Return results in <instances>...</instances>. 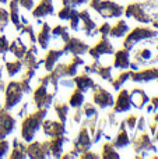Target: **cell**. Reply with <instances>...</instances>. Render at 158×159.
I'll list each match as a JSON object with an SVG mask.
<instances>
[{
	"instance_id": "obj_1",
	"label": "cell",
	"mask_w": 158,
	"mask_h": 159,
	"mask_svg": "<svg viewBox=\"0 0 158 159\" xmlns=\"http://www.w3.org/2000/svg\"><path fill=\"white\" fill-rule=\"evenodd\" d=\"M59 78L49 71L38 80V87L32 92V101L36 109H48L53 103L55 95L59 89Z\"/></svg>"
},
{
	"instance_id": "obj_2",
	"label": "cell",
	"mask_w": 158,
	"mask_h": 159,
	"mask_svg": "<svg viewBox=\"0 0 158 159\" xmlns=\"http://www.w3.org/2000/svg\"><path fill=\"white\" fill-rule=\"evenodd\" d=\"M132 50L133 61L139 66H153L158 63V36L139 42Z\"/></svg>"
},
{
	"instance_id": "obj_3",
	"label": "cell",
	"mask_w": 158,
	"mask_h": 159,
	"mask_svg": "<svg viewBox=\"0 0 158 159\" xmlns=\"http://www.w3.org/2000/svg\"><path fill=\"white\" fill-rule=\"evenodd\" d=\"M48 115V109H35V112L22 117L21 123V138L24 143H31L35 138L38 130H41L42 121Z\"/></svg>"
},
{
	"instance_id": "obj_4",
	"label": "cell",
	"mask_w": 158,
	"mask_h": 159,
	"mask_svg": "<svg viewBox=\"0 0 158 159\" xmlns=\"http://www.w3.org/2000/svg\"><path fill=\"white\" fill-rule=\"evenodd\" d=\"M88 7L105 20L120 18L125 16V7L114 0H88Z\"/></svg>"
},
{
	"instance_id": "obj_5",
	"label": "cell",
	"mask_w": 158,
	"mask_h": 159,
	"mask_svg": "<svg viewBox=\"0 0 158 159\" xmlns=\"http://www.w3.org/2000/svg\"><path fill=\"white\" fill-rule=\"evenodd\" d=\"M88 53L95 61H98L100 64H112L114 61V45L109 41V36H101V39L94 45L92 48L88 49Z\"/></svg>"
},
{
	"instance_id": "obj_6",
	"label": "cell",
	"mask_w": 158,
	"mask_h": 159,
	"mask_svg": "<svg viewBox=\"0 0 158 159\" xmlns=\"http://www.w3.org/2000/svg\"><path fill=\"white\" fill-rule=\"evenodd\" d=\"M158 36V31L156 28H150V27H136L132 31H129L128 35L125 36L123 41V48L128 50L133 49L134 45H137L139 42L146 41L150 38H156Z\"/></svg>"
},
{
	"instance_id": "obj_7",
	"label": "cell",
	"mask_w": 158,
	"mask_h": 159,
	"mask_svg": "<svg viewBox=\"0 0 158 159\" xmlns=\"http://www.w3.org/2000/svg\"><path fill=\"white\" fill-rule=\"evenodd\" d=\"M86 61L81 59V56H74L72 55V59L69 61H58V64L55 66V69L52 70V73L58 78L60 77H74L78 73V69L81 66H84Z\"/></svg>"
},
{
	"instance_id": "obj_8",
	"label": "cell",
	"mask_w": 158,
	"mask_h": 159,
	"mask_svg": "<svg viewBox=\"0 0 158 159\" xmlns=\"http://www.w3.org/2000/svg\"><path fill=\"white\" fill-rule=\"evenodd\" d=\"M24 96V89L21 87L20 81H10L6 85L4 91V103H3V109L11 110L22 101Z\"/></svg>"
},
{
	"instance_id": "obj_9",
	"label": "cell",
	"mask_w": 158,
	"mask_h": 159,
	"mask_svg": "<svg viewBox=\"0 0 158 159\" xmlns=\"http://www.w3.org/2000/svg\"><path fill=\"white\" fill-rule=\"evenodd\" d=\"M130 143L133 144L136 158H146L148 157L147 152H157V147L154 145V141L146 131L136 133Z\"/></svg>"
},
{
	"instance_id": "obj_10",
	"label": "cell",
	"mask_w": 158,
	"mask_h": 159,
	"mask_svg": "<svg viewBox=\"0 0 158 159\" xmlns=\"http://www.w3.org/2000/svg\"><path fill=\"white\" fill-rule=\"evenodd\" d=\"M125 16L128 18H133L136 21L142 22V24H151V18L148 16L147 10H146V6L143 2H134L130 3L128 7L125 8Z\"/></svg>"
},
{
	"instance_id": "obj_11",
	"label": "cell",
	"mask_w": 158,
	"mask_h": 159,
	"mask_svg": "<svg viewBox=\"0 0 158 159\" xmlns=\"http://www.w3.org/2000/svg\"><path fill=\"white\" fill-rule=\"evenodd\" d=\"M92 102L95 106L101 107V109H106V107L114 106L115 99L111 92H108L105 88L95 84V87L92 88Z\"/></svg>"
},
{
	"instance_id": "obj_12",
	"label": "cell",
	"mask_w": 158,
	"mask_h": 159,
	"mask_svg": "<svg viewBox=\"0 0 158 159\" xmlns=\"http://www.w3.org/2000/svg\"><path fill=\"white\" fill-rule=\"evenodd\" d=\"M27 157L32 159H45L50 157L49 141H31L27 144Z\"/></svg>"
},
{
	"instance_id": "obj_13",
	"label": "cell",
	"mask_w": 158,
	"mask_h": 159,
	"mask_svg": "<svg viewBox=\"0 0 158 159\" xmlns=\"http://www.w3.org/2000/svg\"><path fill=\"white\" fill-rule=\"evenodd\" d=\"M78 14H80V31H83L87 36H94L95 34H98V24L91 16V8H84L78 11Z\"/></svg>"
},
{
	"instance_id": "obj_14",
	"label": "cell",
	"mask_w": 158,
	"mask_h": 159,
	"mask_svg": "<svg viewBox=\"0 0 158 159\" xmlns=\"http://www.w3.org/2000/svg\"><path fill=\"white\" fill-rule=\"evenodd\" d=\"M17 124V119L10 113V110H0V140L7 138L14 131Z\"/></svg>"
},
{
	"instance_id": "obj_15",
	"label": "cell",
	"mask_w": 158,
	"mask_h": 159,
	"mask_svg": "<svg viewBox=\"0 0 158 159\" xmlns=\"http://www.w3.org/2000/svg\"><path fill=\"white\" fill-rule=\"evenodd\" d=\"M91 145H92L91 133H90V130L87 129L86 126H83L80 129V131H78L77 138H76V140L72 143V148L74 149V151H77L78 152V157H80L81 152L90 149V148H91Z\"/></svg>"
},
{
	"instance_id": "obj_16",
	"label": "cell",
	"mask_w": 158,
	"mask_h": 159,
	"mask_svg": "<svg viewBox=\"0 0 158 159\" xmlns=\"http://www.w3.org/2000/svg\"><path fill=\"white\" fill-rule=\"evenodd\" d=\"M41 129L44 130V134L48 137H59V135L66 134V124L60 120H52V119H45L42 121Z\"/></svg>"
},
{
	"instance_id": "obj_17",
	"label": "cell",
	"mask_w": 158,
	"mask_h": 159,
	"mask_svg": "<svg viewBox=\"0 0 158 159\" xmlns=\"http://www.w3.org/2000/svg\"><path fill=\"white\" fill-rule=\"evenodd\" d=\"M62 49H63L64 52L70 53V55L81 56L86 52H88L90 45L87 43L86 41H81V39H78V38H72V36H70V38L63 43Z\"/></svg>"
},
{
	"instance_id": "obj_18",
	"label": "cell",
	"mask_w": 158,
	"mask_h": 159,
	"mask_svg": "<svg viewBox=\"0 0 158 159\" xmlns=\"http://www.w3.org/2000/svg\"><path fill=\"white\" fill-rule=\"evenodd\" d=\"M130 80L134 82H151L158 80V67H148L130 73Z\"/></svg>"
},
{
	"instance_id": "obj_19",
	"label": "cell",
	"mask_w": 158,
	"mask_h": 159,
	"mask_svg": "<svg viewBox=\"0 0 158 159\" xmlns=\"http://www.w3.org/2000/svg\"><path fill=\"white\" fill-rule=\"evenodd\" d=\"M32 17L36 20H41L44 17L53 16L55 14V6H53V0H39V3L32 8Z\"/></svg>"
},
{
	"instance_id": "obj_20",
	"label": "cell",
	"mask_w": 158,
	"mask_h": 159,
	"mask_svg": "<svg viewBox=\"0 0 158 159\" xmlns=\"http://www.w3.org/2000/svg\"><path fill=\"white\" fill-rule=\"evenodd\" d=\"M130 141L132 140H130V134H129V129H128V126H126L125 120H123L119 123V127H118V131H116V137L112 141V144H114L118 149H120V148H126V147L130 144Z\"/></svg>"
},
{
	"instance_id": "obj_21",
	"label": "cell",
	"mask_w": 158,
	"mask_h": 159,
	"mask_svg": "<svg viewBox=\"0 0 158 159\" xmlns=\"http://www.w3.org/2000/svg\"><path fill=\"white\" fill-rule=\"evenodd\" d=\"M112 107H114L115 113H125L132 109V102H130V96H129L128 89H119L118 98Z\"/></svg>"
},
{
	"instance_id": "obj_22",
	"label": "cell",
	"mask_w": 158,
	"mask_h": 159,
	"mask_svg": "<svg viewBox=\"0 0 158 159\" xmlns=\"http://www.w3.org/2000/svg\"><path fill=\"white\" fill-rule=\"evenodd\" d=\"M129 96H130L132 106L136 109H143L150 102V96L142 88H133L132 91H129Z\"/></svg>"
},
{
	"instance_id": "obj_23",
	"label": "cell",
	"mask_w": 158,
	"mask_h": 159,
	"mask_svg": "<svg viewBox=\"0 0 158 159\" xmlns=\"http://www.w3.org/2000/svg\"><path fill=\"white\" fill-rule=\"evenodd\" d=\"M112 66L118 70H128L130 66V50L128 49H120L114 53V61Z\"/></svg>"
},
{
	"instance_id": "obj_24",
	"label": "cell",
	"mask_w": 158,
	"mask_h": 159,
	"mask_svg": "<svg viewBox=\"0 0 158 159\" xmlns=\"http://www.w3.org/2000/svg\"><path fill=\"white\" fill-rule=\"evenodd\" d=\"M64 53L66 52H64L63 49H50V50H48L46 55H45V57H44V61H42L45 70H46L48 73L52 71V70L55 69V66L58 64V61L64 56Z\"/></svg>"
},
{
	"instance_id": "obj_25",
	"label": "cell",
	"mask_w": 158,
	"mask_h": 159,
	"mask_svg": "<svg viewBox=\"0 0 158 159\" xmlns=\"http://www.w3.org/2000/svg\"><path fill=\"white\" fill-rule=\"evenodd\" d=\"M69 138H66L64 135H59V137H52L49 140V151L50 157L53 158H60L62 154L64 152V145L69 144Z\"/></svg>"
},
{
	"instance_id": "obj_26",
	"label": "cell",
	"mask_w": 158,
	"mask_h": 159,
	"mask_svg": "<svg viewBox=\"0 0 158 159\" xmlns=\"http://www.w3.org/2000/svg\"><path fill=\"white\" fill-rule=\"evenodd\" d=\"M73 81H74V87L78 88L80 91H83L84 93L95 87L94 80L90 77L87 71H83V73H80V74L77 73V74L73 77Z\"/></svg>"
},
{
	"instance_id": "obj_27",
	"label": "cell",
	"mask_w": 158,
	"mask_h": 159,
	"mask_svg": "<svg viewBox=\"0 0 158 159\" xmlns=\"http://www.w3.org/2000/svg\"><path fill=\"white\" fill-rule=\"evenodd\" d=\"M50 41H52V28L49 27L48 22H42L41 30L36 35V42H38L41 49L46 50L50 45Z\"/></svg>"
},
{
	"instance_id": "obj_28",
	"label": "cell",
	"mask_w": 158,
	"mask_h": 159,
	"mask_svg": "<svg viewBox=\"0 0 158 159\" xmlns=\"http://www.w3.org/2000/svg\"><path fill=\"white\" fill-rule=\"evenodd\" d=\"M27 49H28V46L21 41V38H20V36H17L13 42H10L8 50L6 53H7V55H11V56H13V59H21L22 56L25 55Z\"/></svg>"
},
{
	"instance_id": "obj_29",
	"label": "cell",
	"mask_w": 158,
	"mask_h": 159,
	"mask_svg": "<svg viewBox=\"0 0 158 159\" xmlns=\"http://www.w3.org/2000/svg\"><path fill=\"white\" fill-rule=\"evenodd\" d=\"M129 32V25L123 18H119L115 25H111V31H109V38L112 39H120L125 38Z\"/></svg>"
},
{
	"instance_id": "obj_30",
	"label": "cell",
	"mask_w": 158,
	"mask_h": 159,
	"mask_svg": "<svg viewBox=\"0 0 158 159\" xmlns=\"http://www.w3.org/2000/svg\"><path fill=\"white\" fill-rule=\"evenodd\" d=\"M8 17H10V21L13 22L14 28L17 31L21 30V14H20V4H18V0H10L8 2Z\"/></svg>"
},
{
	"instance_id": "obj_31",
	"label": "cell",
	"mask_w": 158,
	"mask_h": 159,
	"mask_svg": "<svg viewBox=\"0 0 158 159\" xmlns=\"http://www.w3.org/2000/svg\"><path fill=\"white\" fill-rule=\"evenodd\" d=\"M11 159H24L27 157V143L24 141H20L18 138H14L13 140V151L8 155Z\"/></svg>"
},
{
	"instance_id": "obj_32",
	"label": "cell",
	"mask_w": 158,
	"mask_h": 159,
	"mask_svg": "<svg viewBox=\"0 0 158 159\" xmlns=\"http://www.w3.org/2000/svg\"><path fill=\"white\" fill-rule=\"evenodd\" d=\"M53 110L58 115V119L62 121V123L66 124L67 117H69V112H70V105L69 102H55L53 105Z\"/></svg>"
},
{
	"instance_id": "obj_33",
	"label": "cell",
	"mask_w": 158,
	"mask_h": 159,
	"mask_svg": "<svg viewBox=\"0 0 158 159\" xmlns=\"http://www.w3.org/2000/svg\"><path fill=\"white\" fill-rule=\"evenodd\" d=\"M6 70H7V74L10 77H14V75L20 74L24 69L22 66V61L21 59H11V60H6Z\"/></svg>"
},
{
	"instance_id": "obj_34",
	"label": "cell",
	"mask_w": 158,
	"mask_h": 159,
	"mask_svg": "<svg viewBox=\"0 0 158 159\" xmlns=\"http://www.w3.org/2000/svg\"><path fill=\"white\" fill-rule=\"evenodd\" d=\"M84 101H86V96H84V92L80 91L78 88H74L69 98V105L73 109H77V107H81L84 105Z\"/></svg>"
},
{
	"instance_id": "obj_35",
	"label": "cell",
	"mask_w": 158,
	"mask_h": 159,
	"mask_svg": "<svg viewBox=\"0 0 158 159\" xmlns=\"http://www.w3.org/2000/svg\"><path fill=\"white\" fill-rule=\"evenodd\" d=\"M52 36H55V38L62 43V46H63L64 42L70 38L69 28L64 27V25H56L55 28H52Z\"/></svg>"
},
{
	"instance_id": "obj_36",
	"label": "cell",
	"mask_w": 158,
	"mask_h": 159,
	"mask_svg": "<svg viewBox=\"0 0 158 159\" xmlns=\"http://www.w3.org/2000/svg\"><path fill=\"white\" fill-rule=\"evenodd\" d=\"M101 158H104V159H114V158L118 159V158H120V155H119V152H118L116 147H115L111 141H108V143H105L104 147H102Z\"/></svg>"
},
{
	"instance_id": "obj_37",
	"label": "cell",
	"mask_w": 158,
	"mask_h": 159,
	"mask_svg": "<svg viewBox=\"0 0 158 159\" xmlns=\"http://www.w3.org/2000/svg\"><path fill=\"white\" fill-rule=\"evenodd\" d=\"M130 73H132V70H123L122 73L118 74L116 78H112V81H111L112 88H114L115 91H119L120 88H122V85H125V82L128 81V80H130Z\"/></svg>"
},
{
	"instance_id": "obj_38",
	"label": "cell",
	"mask_w": 158,
	"mask_h": 159,
	"mask_svg": "<svg viewBox=\"0 0 158 159\" xmlns=\"http://www.w3.org/2000/svg\"><path fill=\"white\" fill-rule=\"evenodd\" d=\"M69 25H70V30L73 31H80V14H78L77 8H73L72 11V16L69 18Z\"/></svg>"
},
{
	"instance_id": "obj_39",
	"label": "cell",
	"mask_w": 158,
	"mask_h": 159,
	"mask_svg": "<svg viewBox=\"0 0 158 159\" xmlns=\"http://www.w3.org/2000/svg\"><path fill=\"white\" fill-rule=\"evenodd\" d=\"M81 109H83V113H84V119H88L98 115V110L94 103H84L81 106Z\"/></svg>"
},
{
	"instance_id": "obj_40",
	"label": "cell",
	"mask_w": 158,
	"mask_h": 159,
	"mask_svg": "<svg viewBox=\"0 0 158 159\" xmlns=\"http://www.w3.org/2000/svg\"><path fill=\"white\" fill-rule=\"evenodd\" d=\"M10 22V17H8V11L6 8L0 7V34H3V31L6 30V27Z\"/></svg>"
},
{
	"instance_id": "obj_41",
	"label": "cell",
	"mask_w": 158,
	"mask_h": 159,
	"mask_svg": "<svg viewBox=\"0 0 158 159\" xmlns=\"http://www.w3.org/2000/svg\"><path fill=\"white\" fill-rule=\"evenodd\" d=\"M72 11H73V7H69V6H63L60 10L58 11V17L63 21H69L70 16H72Z\"/></svg>"
},
{
	"instance_id": "obj_42",
	"label": "cell",
	"mask_w": 158,
	"mask_h": 159,
	"mask_svg": "<svg viewBox=\"0 0 158 159\" xmlns=\"http://www.w3.org/2000/svg\"><path fill=\"white\" fill-rule=\"evenodd\" d=\"M8 46H10V41H8V38L4 35V34H0V55H3V53L7 52Z\"/></svg>"
},
{
	"instance_id": "obj_43",
	"label": "cell",
	"mask_w": 158,
	"mask_h": 159,
	"mask_svg": "<svg viewBox=\"0 0 158 159\" xmlns=\"http://www.w3.org/2000/svg\"><path fill=\"white\" fill-rule=\"evenodd\" d=\"M137 116L136 115H130L128 119H125V123L126 126H128L129 131H134V129H136V123H137Z\"/></svg>"
},
{
	"instance_id": "obj_44",
	"label": "cell",
	"mask_w": 158,
	"mask_h": 159,
	"mask_svg": "<svg viewBox=\"0 0 158 159\" xmlns=\"http://www.w3.org/2000/svg\"><path fill=\"white\" fill-rule=\"evenodd\" d=\"M98 34L101 36H109V31H111V24L109 22H102L101 25H98L97 28Z\"/></svg>"
},
{
	"instance_id": "obj_45",
	"label": "cell",
	"mask_w": 158,
	"mask_h": 159,
	"mask_svg": "<svg viewBox=\"0 0 158 159\" xmlns=\"http://www.w3.org/2000/svg\"><path fill=\"white\" fill-rule=\"evenodd\" d=\"M63 6H69V7H78V6H83L86 3H88V0H62Z\"/></svg>"
},
{
	"instance_id": "obj_46",
	"label": "cell",
	"mask_w": 158,
	"mask_h": 159,
	"mask_svg": "<svg viewBox=\"0 0 158 159\" xmlns=\"http://www.w3.org/2000/svg\"><path fill=\"white\" fill-rule=\"evenodd\" d=\"M8 149H10V143H8L6 138L0 140V158H4L7 155Z\"/></svg>"
},
{
	"instance_id": "obj_47",
	"label": "cell",
	"mask_w": 158,
	"mask_h": 159,
	"mask_svg": "<svg viewBox=\"0 0 158 159\" xmlns=\"http://www.w3.org/2000/svg\"><path fill=\"white\" fill-rule=\"evenodd\" d=\"M18 4L21 8L27 11H31L34 7H35V0H18Z\"/></svg>"
},
{
	"instance_id": "obj_48",
	"label": "cell",
	"mask_w": 158,
	"mask_h": 159,
	"mask_svg": "<svg viewBox=\"0 0 158 159\" xmlns=\"http://www.w3.org/2000/svg\"><path fill=\"white\" fill-rule=\"evenodd\" d=\"M146 131V117L140 116L137 119V123H136V129H134V133H142Z\"/></svg>"
},
{
	"instance_id": "obj_49",
	"label": "cell",
	"mask_w": 158,
	"mask_h": 159,
	"mask_svg": "<svg viewBox=\"0 0 158 159\" xmlns=\"http://www.w3.org/2000/svg\"><path fill=\"white\" fill-rule=\"evenodd\" d=\"M78 158H81V159H91V158H92V159H98V158H101V155L95 154V152L91 151V149H87V151L81 152Z\"/></svg>"
},
{
	"instance_id": "obj_50",
	"label": "cell",
	"mask_w": 158,
	"mask_h": 159,
	"mask_svg": "<svg viewBox=\"0 0 158 159\" xmlns=\"http://www.w3.org/2000/svg\"><path fill=\"white\" fill-rule=\"evenodd\" d=\"M83 120H84L83 109H81V107H77V109H74V115H73V121L78 124V123H81Z\"/></svg>"
},
{
	"instance_id": "obj_51",
	"label": "cell",
	"mask_w": 158,
	"mask_h": 159,
	"mask_svg": "<svg viewBox=\"0 0 158 159\" xmlns=\"http://www.w3.org/2000/svg\"><path fill=\"white\" fill-rule=\"evenodd\" d=\"M4 91H6V85L3 82V80L0 78V110L3 109V103H4Z\"/></svg>"
},
{
	"instance_id": "obj_52",
	"label": "cell",
	"mask_w": 158,
	"mask_h": 159,
	"mask_svg": "<svg viewBox=\"0 0 158 159\" xmlns=\"http://www.w3.org/2000/svg\"><path fill=\"white\" fill-rule=\"evenodd\" d=\"M27 109H28V103H24L21 106V109L18 110L17 116H18V117H24V116H27Z\"/></svg>"
},
{
	"instance_id": "obj_53",
	"label": "cell",
	"mask_w": 158,
	"mask_h": 159,
	"mask_svg": "<svg viewBox=\"0 0 158 159\" xmlns=\"http://www.w3.org/2000/svg\"><path fill=\"white\" fill-rule=\"evenodd\" d=\"M151 24H153V27L156 28V30H158V18L156 20V21H153V22H151Z\"/></svg>"
},
{
	"instance_id": "obj_54",
	"label": "cell",
	"mask_w": 158,
	"mask_h": 159,
	"mask_svg": "<svg viewBox=\"0 0 158 159\" xmlns=\"http://www.w3.org/2000/svg\"><path fill=\"white\" fill-rule=\"evenodd\" d=\"M10 2V0H0V3H2V4H6V3H8Z\"/></svg>"
},
{
	"instance_id": "obj_55",
	"label": "cell",
	"mask_w": 158,
	"mask_h": 159,
	"mask_svg": "<svg viewBox=\"0 0 158 159\" xmlns=\"http://www.w3.org/2000/svg\"><path fill=\"white\" fill-rule=\"evenodd\" d=\"M2 73H3V69L0 67V78H2Z\"/></svg>"
}]
</instances>
